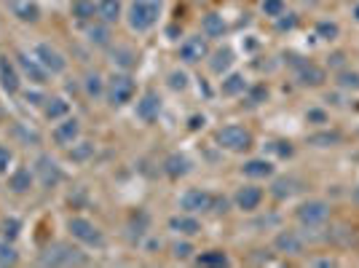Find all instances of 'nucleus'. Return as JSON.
<instances>
[{"label": "nucleus", "instance_id": "1", "mask_svg": "<svg viewBox=\"0 0 359 268\" xmlns=\"http://www.w3.org/2000/svg\"><path fill=\"white\" fill-rule=\"evenodd\" d=\"M164 11V0H132L126 8V25L132 32H147L153 30Z\"/></svg>", "mask_w": 359, "mask_h": 268}, {"label": "nucleus", "instance_id": "2", "mask_svg": "<svg viewBox=\"0 0 359 268\" xmlns=\"http://www.w3.org/2000/svg\"><path fill=\"white\" fill-rule=\"evenodd\" d=\"M38 263L41 266H65V268L89 266V255L70 242H54L38 255Z\"/></svg>", "mask_w": 359, "mask_h": 268}, {"label": "nucleus", "instance_id": "3", "mask_svg": "<svg viewBox=\"0 0 359 268\" xmlns=\"http://www.w3.org/2000/svg\"><path fill=\"white\" fill-rule=\"evenodd\" d=\"M68 231H70V236L75 242L83 244V247H92V249H105V244H107L102 228L96 225L94 220L83 218V215H72L68 220Z\"/></svg>", "mask_w": 359, "mask_h": 268}, {"label": "nucleus", "instance_id": "4", "mask_svg": "<svg viewBox=\"0 0 359 268\" xmlns=\"http://www.w3.org/2000/svg\"><path fill=\"white\" fill-rule=\"evenodd\" d=\"M137 94V81L129 73H113L107 78V92H105V99L113 105V107H123L129 105Z\"/></svg>", "mask_w": 359, "mask_h": 268}, {"label": "nucleus", "instance_id": "5", "mask_svg": "<svg viewBox=\"0 0 359 268\" xmlns=\"http://www.w3.org/2000/svg\"><path fill=\"white\" fill-rule=\"evenodd\" d=\"M32 172H35L38 185H41V188H46V191L59 188V185H62V180H65V172H62V167H59V161H57V158H51L48 153H38V158L32 161Z\"/></svg>", "mask_w": 359, "mask_h": 268}, {"label": "nucleus", "instance_id": "6", "mask_svg": "<svg viewBox=\"0 0 359 268\" xmlns=\"http://www.w3.org/2000/svg\"><path fill=\"white\" fill-rule=\"evenodd\" d=\"M215 140H217V145L223 147V150H231V153H244V150H249V147H252V132H249V129H244V126H239V123H228V126L217 129Z\"/></svg>", "mask_w": 359, "mask_h": 268}, {"label": "nucleus", "instance_id": "7", "mask_svg": "<svg viewBox=\"0 0 359 268\" xmlns=\"http://www.w3.org/2000/svg\"><path fill=\"white\" fill-rule=\"evenodd\" d=\"M295 218L303 228H322L330 220V204L322 198H309L295 209Z\"/></svg>", "mask_w": 359, "mask_h": 268}, {"label": "nucleus", "instance_id": "8", "mask_svg": "<svg viewBox=\"0 0 359 268\" xmlns=\"http://www.w3.org/2000/svg\"><path fill=\"white\" fill-rule=\"evenodd\" d=\"M212 204H215V194L207 191V188H188L185 194L180 196V209L191 212V215L212 212Z\"/></svg>", "mask_w": 359, "mask_h": 268}, {"label": "nucleus", "instance_id": "9", "mask_svg": "<svg viewBox=\"0 0 359 268\" xmlns=\"http://www.w3.org/2000/svg\"><path fill=\"white\" fill-rule=\"evenodd\" d=\"M32 56L46 68V73L54 78V75H62L68 70V59H65V54L57 49V46H51V43H38L35 49H32Z\"/></svg>", "mask_w": 359, "mask_h": 268}, {"label": "nucleus", "instance_id": "10", "mask_svg": "<svg viewBox=\"0 0 359 268\" xmlns=\"http://www.w3.org/2000/svg\"><path fill=\"white\" fill-rule=\"evenodd\" d=\"M81 121L75 118V116H68V118H62V121H57V126L51 129V140H54V145L57 147H68L72 143H78L81 140Z\"/></svg>", "mask_w": 359, "mask_h": 268}, {"label": "nucleus", "instance_id": "11", "mask_svg": "<svg viewBox=\"0 0 359 268\" xmlns=\"http://www.w3.org/2000/svg\"><path fill=\"white\" fill-rule=\"evenodd\" d=\"M0 86L8 97H17L22 92V73H19L17 62H11L6 54H0Z\"/></svg>", "mask_w": 359, "mask_h": 268}, {"label": "nucleus", "instance_id": "12", "mask_svg": "<svg viewBox=\"0 0 359 268\" xmlns=\"http://www.w3.org/2000/svg\"><path fill=\"white\" fill-rule=\"evenodd\" d=\"M209 56V43H207V35L201 38V35H191V38H185L183 43H180V59L185 62V65H198L201 59H207Z\"/></svg>", "mask_w": 359, "mask_h": 268}, {"label": "nucleus", "instance_id": "13", "mask_svg": "<svg viewBox=\"0 0 359 268\" xmlns=\"http://www.w3.org/2000/svg\"><path fill=\"white\" fill-rule=\"evenodd\" d=\"M35 172L32 167H14V169L8 172V180H6V185H8V191L14 196H27L32 188H35Z\"/></svg>", "mask_w": 359, "mask_h": 268}, {"label": "nucleus", "instance_id": "14", "mask_svg": "<svg viewBox=\"0 0 359 268\" xmlns=\"http://www.w3.org/2000/svg\"><path fill=\"white\" fill-rule=\"evenodd\" d=\"M263 188H258V185H241L236 188V194H234V204H236V209L241 212H258L260 209V204H263Z\"/></svg>", "mask_w": 359, "mask_h": 268}, {"label": "nucleus", "instance_id": "15", "mask_svg": "<svg viewBox=\"0 0 359 268\" xmlns=\"http://www.w3.org/2000/svg\"><path fill=\"white\" fill-rule=\"evenodd\" d=\"M17 68H19V73L24 75V78H30L35 86H43L51 75L46 73V68L35 59V56H30V54H24V51H19L17 54Z\"/></svg>", "mask_w": 359, "mask_h": 268}, {"label": "nucleus", "instance_id": "16", "mask_svg": "<svg viewBox=\"0 0 359 268\" xmlns=\"http://www.w3.org/2000/svg\"><path fill=\"white\" fill-rule=\"evenodd\" d=\"M169 231L177 234V236H185V239H193L201 234V220L191 215V212H180V215H172L169 218Z\"/></svg>", "mask_w": 359, "mask_h": 268}, {"label": "nucleus", "instance_id": "17", "mask_svg": "<svg viewBox=\"0 0 359 268\" xmlns=\"http://www.w3.org/2000/svg\"><path fill=\"white\" fill-rule=\"evenodd\" d=\"M274 249L282 252V255H289V258H298V255H303L306 242H303V236H300L298 231H289L287 228V231H279V234H276Z\"/></svg>", "mask_w": 359, "mask_h": 268}, {"label": "nucleus", "instance_id": "18", "mask_svg": "<svg viewBox=\"0 0 359 268\" xmlns=\"http://www.w3.org/2000/svg\"><path fill=\"white\" fill-rule=\"evenodd\" d=\"M134 113H137V118L145 123H153L158 118V113H161V97H158V92H153V89H147L143 97L137 99V107H134Z\"/></svg>", "mask_w": 359, "mask_h": 268}, {"label": "nucleus", "instance_id": "19", "mask_svg": "<svg viewBox=\"0 0 359 268\" xmlns=\"http://www.w3.org/2000/svg\"><path fill=\"white\" fill-rule=\"evenodd\" d=\"M41 113H43L46 121L57 123V121H62V118L70 116V102H68L65 97H59V94L46 97L43 99V105H41Z\"/></svg>", "mask_w": 359, "mask_h": 268}, {"label": "nucleus", "instance_id": "20", "mask_svg": "<svg viewBox=\"0 0 359 268\" xmlns=\"http://www.w3.org/2000/svg\"><path fill=\"white\" fill-rule=\"evenodd\" d=\"M86 41H89L92 46H96V49H110V43H113L110 25H107V22H102V19L89 22V25H86Z\"/></svg>", "mask_w": 359, "mask_h": 268}, {"label": "nucleus", "instance_id": "21", "mask_svg": "<svg viewBox=\"0 0 359 268\" xmlns=\"http://www.w3.org/2000/svg\"><path fill=\"white\" fill-rule=\"evenodd\" d=\"M193 164L188 156H183V153H172L164 158V174L172 177V180H180V177H185V174H191Z\"/></svg>", "mask_w": 359, "mask_h": 268}, {"label": "nucleus", "instance_id": "22", "mask_svg": "<svg viewBox=\"0 0 359 268\" xmlns=\"http://www.w3.org/2000/svg\"><path fill=\"white\" fill-rule=\"evenodd\" d=\"M298 81H300V86H322L327 81V73H325V68H319L314 62H300L298 65Z\"/></svg>", "mask_w": 359, "mask_h": 268}, {"label": "nucleus", "instance_id": "23", "mask_svg": "<svg viewBox=\"0 0 359 268\" xmlns=\"http://www.w3.org/2000/svg\"><path fill=\"white\" fill-rule=\"evenodd\" d=\"M274 169H276V167H274L268 158H249V161L241 164V174L249 177V180H265V177L274 174Z\"/></svg>", "mask_w": 359, "mask_h": 268}, {"label": "nucleus", "instance_id": "24", "mask_svg": "<svg viewBox=\"0 0 359 268\" xmlns=\"http://www.w3.org/2000/svg\"><path fill=\"white\" fill-rule=\"evenodd\" d=\"M231 65H234V51L228 49V46H223V49L209 54V73L212 75H225L231 70Z\"/></svg>", "mask_w": 359, "mask_h": 268}, {"label": "nucleus", "instance_id": "25", "mask_svg": "<svg viewBox=\"0 0 359 268\" xmlns=\"http://www.w3.org/2000/svg\"><path fill=\"white\" fill-rule=\"evenodd\" d=\"M121 17H123L121 0H96V19L107 22V25H116Z\"/></svg>", "mask_w": 359, "mask_h": 268}, {"label": "nucleus", "instance_id": "26", "mask_svg": "<svg viewBox=\"0 0 359 268\" xmlns=\"http://www.w3.org/2000/svg\"><path fill=\"white\" fill-rule=\"evenodd\" d=\"M83 92H86V97L99 102V99L105 97V92H107V81L102 78V75L92 70V73L83 75Z\"/></svg>", "mask_w": 359, "mask_h": 268}, {"label": "nucleus", "instance_id": "27", "mask_svg": "<svg viewBox=\"0 0 359 268\" xmlns=\"http://www.w3.org/2000/svg\"><path fill=\"white\" fill-rule=\"evenodd\" d=\"M96 153V145L94 143H89V140H78V143H72L68 147V158H70L72 164H86V161H92Z\"/></svg>", "mask_w": 359, "mask_h": 268}, {"label": "nucleus", "instance_id": "28", "mask_svg": "<svg viewBox=\"0 0 359 268\" xmlns=\"http://www.w3.org/2000/svg\"><path fill=\"white\" fill-rule=\"evenodd\" d=\"M247 78L241 73H231L223 78V83H220V94L223 97H239V94H244L247 92Z\"/></svg>", "mask_w": 359, "mask_h": 268}, {"label": "nucleus", "instance_id": "29", "mask_svg": "<svg viewBox=\"0 0 359 268\" xmlns=\"http://www.w3.org/2000/svg\"><path fill=\"white\" fill-rule=\"evenodd\" d=\"M72 19H78L81 25H89L96 19V3L94 0H72L70 6Z\"/></svg>", "mask_w": 359, "mask_h": 268}, {"label": "nucleus", "instance_id": "30", "mask_svg": "<svg viewBox=\"0 0 359 268\" xmlns=\"http://www.w3.org/2000/svg\"><path fill=\"white\" fill-rule=\"evenodd\" d=\"M201 32L207 35V38H223L225 32H228V25H225V19L220 17V14H207L204 19H201Z\"/></svg>", "mask_w": 359, "mask_h": 268}, {"label": "nucleus", "instance_id": "31", "mask_svg": "<svg viewBox=\"0 0 359 268\" xmlns=\"http://www.w3.org/2000/svg\"><path fill=\"white\" fill-rule=\"evenodd\" d=\"M110 59H113V65L121 68L123 73L132 70V68L137 65V54L129 49V46H116V49H110Z\"/></svg>", "mask_w": 359, "mask_h": 268}, {"label": "nucleus", "instance_id": "32", "mask_svg": "<svg viewBox=\"0 0 359 268\" xmlns=\"http://www.w3.org/2000/svg\"><path fill=\"white\" fill-rule=\"evenodd\" d=\"M11 8H14V17L22 19V22H38L41 19V8L30 0H17Z\"/></svg>", "mask_w": 359, "mask_h": 268}, {"label": "nucleus", "instance_id": "33", "mask_svg": "<svg viewBox=\"0 0 359 268\" xmlns=\"http://www.w3.org/2000/svg\"><path fill=\"white\" fill-rule=\"evenodd\" d=\"M340 143H343L340 132H316V134H309V145L314 147H336Z\"/></svg>", "mask_w": 359, "mask_h": 268}, {"label": "nucleus", "instance_id": "34", "mask_svg": "<svg viewBox=\"0 0 359 268\" xmlns=\"http://www.w3.org/2000/svg\"><path fill=\"white\" fill-rule=\"evenodd\" d=\"M196 263L198 266H231V258L223 252V249H207V252H201L198 258H196Z\"/></svg>", "mask_w": 359, "mask_h": 268}, {"label": "nucleus", "instance_id": "35", "mask_svg": "<svg viewBox=\"0 0 359 268\" xmlns=\"http://www.w3.org/2000/svg\"><path fill=\"white\" fill-rule=\"evenodd\" d=\"M295 194V180L292 177H276L274 183H271V196L276 198V201H285L289 196Z\"/></svg>", "mask_w": 359, "mask_h": 268}, {"label": "nucleus", "instance_id": "36", "mask_svg": "<svg viewBox=\"0 0 359 268\" xmlns=\"http://www.w3.org/2000/svg\"><path fill=\"white\" fill-rule=\"evenodd\" d=\"M19 234H22V220L19 218H3L0 220V236L3 239H8V242H17L19 239Z\"/></svg>", "mask_w": 359, "mask_h": 268}, {"label": "nucleus", "instance_id": "37", "mask_svg": "<svg viewBox=\"0 0 359 268\" xmlns=\"http://www.w3.org/2000/svg\"><path fill=\"white\" fill-rule=\"evenodd\" d=\"M17 263H19V252H17L14 242L0 236V266H17Z\"/></svg>", "mask_w": 359, "mask_h": 268}, {"label": "nucleus", "instance_id": "38", "mask_svg": "<svg viewBox=\"0 0 359 268\" xmlns=\"http://www.w3.org/2000/svg\"><path fill=\"white\" fill-rule=\"evenodd\" d=\"M193 252H196V247H193V244L188 242L185 236H183L180 242L172 244V258H174V260H191Z\"/></svg>", "mask_w": 359, "mask_h": 268}, {"label": "nucleus", "instance_id": "39", "mask_svg": "<svg viewBox=\"0 0 359 268\" xmlns=\"http://www.w3.org/2000/svg\"><path fill=\"white\" fill-rule=\"evenodd\" d=\"M14 132H17V137L22 140L24 145H32V147L41 145V134H38L35 129H27L24 123H17V126H14Z\"/></svg>", "mask_w": 359, "mask_h": 268}, {"label": "nucleus", "instance_id": "40", "mask_svg": "<svg viewBox=\"0 0 359 268\" xmlns=\"http://www.w3.org/2000/svg\"><path fill=\"white\" fill-rule=\"evenodd\" d=\"M260 11H263L268 19H276V17H282V14L287 11V3H285V0H263Z\"/></svg>", "mask_w": 359, "mask_h": 268}, {"label": "nucleus", "instance_id": "41", "mask_svg": "<svg viewBox=\"0 0 359 268\" xmlns=\"http://www.w3.org/2000/svg\"><path fill=\"white\" fill-rule=\"evenodd\" d=\"M147 225H150V215H147L145 209H137V212L132 215V220H129V228L137 231V236H143L145 231H147Z\"/></svg>", "mask_w": 359, "mask_h": 268}, {"label": "nucleus", "instance_id": "42", "mask_svg": "<svg viewBox=\"0 0 359 268\" xmlns=\"http://www.w3.org/2000/svg\"><path fill=\"white\" fill-rule=\"evenodd\" d=\"M244 94H247V105L255 107V105H263L265 99H268V89H265L263 83H260V86H247Z\"/></svg>", "mask_w": 359, "mask_h": 268}, {"label": "nucleus", "instance_id": "43", "mask_svg": "<svg viewBox=\"0 0 359 268\" xmlns=\"http://www.w3.org/2000/svg\"><path fill=\"white\" fill-rule=\"evenodd\" d=\"M338 86H340V89H351V92H359V73H351V70H343V73H338Z\"/></svg>", "mask_w": 359, "mask_h": 268}, {"label": "nucleus", "instance_id": "44", "mask_svg": "<svg viewBox=\"0 0 359 268\" xmlns=\"http://www.w3.org/2000/svg\"><path fill=\"white\" fill-rule=\"evenodd\" d=\"M316 35L325 38V41H336L338 35H340V27L336 22H319L316 25Z\"/></svg>", "mask_w": 359, "mask_h": 268}, {"label": "nucleus", "instance_id": "45", "mask_svg": "<svg viewBox=\"0 0 359 268\" xmlns=\"http://www.w3.org/2000/svg\"><path fill=\"white\" fill-rule=\"evenodd\" d=\"M11 167H14V150L0 143V177H3V174H8Z\"/></svg>", "mask_w": 359, "mask_h": 268}, {"label": "nucleus", "instance_id": "46", "mask_svg": "<svg viewBox=\"0 0 359 268\" xmlns=\"http://www.w3.org/2000/svg\"><path fill=\"white\" fill-rule=\"evenodd\" d=\"M169 89L185 92V89H188V75L183 73V70H172V73H169Z\"/></svg>", "mask_w": 359, "mask_h": 268}, {"label": "nucleus", "instance_id": "47", "mask_svg": "<svg viewBox=\"0 0 359 268\" xmlns=\"http://www.w3.org/2000/svg\"><path fill=\"white\" fill-rule=\"evenodd\" d=\"M295 25H298V17H295V14H282V17H276V30H292Z\"/></svg>", "mask_w": 359, "mask_h": 268}, {"label": "nucleus", "instance_id": "48", "mask_svg": "<svg viewBox=\"0 0 359 268\" xmlns=\"http://www.w3.org/2000/svg\"><path fill=\"white\" fill-rule=\"evenodd\" d=\"M306 121L316 123V126H322V123H327V113H325V110H316V107H314V110H309V113H306Z\"/></svg>", "mask_w": 359, "mask_h": 268}, {"label": "nucleus", "instance_id": "49", "mask_svg": "<svg viewBox=\"0 0 359 268\" xmlns=\"http://www.w3.org/2000/svg\"><path fill=\"white\" fill-rule=\"evenodd\" d=\"M228 207H231V201H228L225 196H215V204H212V212H217V215H225V212H228Z\"/></svg>", "mask_w": 359, "mask_h": 268}, {"label": "nucleus", "instance_id": "50", "mask_svg": "<svg viewBox=\"0 0 359 268\" xmlns=\"http://www.w3.org/2000/svg\"><path fill=\"white\" fill-rule=\"evenodd\" d=\"M24 99L30 102V105H43V99H46V94H41V92H24Z\"/></svg>", "mask_w": 359, "mask_h": 268}, {"label": "nucleus", "instance_id": "51", "mask_svg": "<svg viewBox=\"0 0 359 268\" xmlns=\"http://www.w3.org/2000/svg\"><path fill=\"white\" fill-rule=\"evenodd\" d=\"M271 147H274V150H276V153H279L282 158H287V156H292V153H295L289 143H274V145H271Z\"/></svg>", "mask_w": 359, "mask_h": 268}, {"label": "nucleus", "instance_id": "52", "mask_svg": "<svg viewBox=\"0 0 359 268\" xmlns=\"http://www.w3.org/2000/svg\"><path fill=\"white\" fill-rule=\"evenodd\" d=\"M309 266H325V268H333V266H336V260H330V258H319V260H309Z\"/></svg>", "mask_w": 359, "mask_h": 268}, {"label": "nucleus", "instance_id": "53", "mask_svg": "<svg viewBox=\"0 0 359 268\" xmlns=\"http://www.w3.org/2000/svg\"><path fill=\"white\" fill-rule=\"evenodd\" d=\"M198 126H204V116H193L191 118V129H198Z\"/></svg>", "mask_w": 359, "mask_h": 268}, {"label": "nucleus", "instance_id": "54", "mask_svg": "<svg viewBox=\"0 0 359 268\" xmlns=\"http://www.w3.org/2000/svg\"><path fill=\"white\" fill-rule=\"evenodd\" d=\"M330 65H343V54H333V56H330Z\"/></svg>", "mask_w": 359, "mask_h": 268}, {"label": "nucleus", "instance_id": "55", "mask_svg": "<svg viewBox=\"0 0 359 268\" xmlns=\"http://www.w3.org/2000/svg\"><path fill=\"white\" fill-rule=\"evenodd\" d=\"M354 19H357V22H359V6H357V8H354Z\"/></svg>", "mask_w": 359, "mask_h": 268}, {"label": "nucleus", "instance_id": "56", "mask_svg": "<svg viewBox=\"0 0 359 268\" xmlns=\"http://www.w3.org/2000/svg\"><path fill=\"white\" fill-rule=\"evenodd\" d=\"M306 3H316V0H306Z\"/></svg>", "mask_w": 359, "mask_h": 268}]
</instances>
